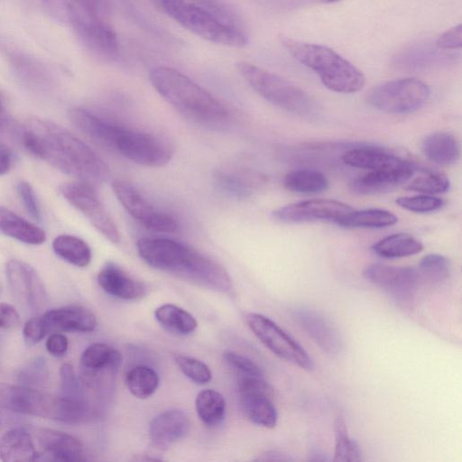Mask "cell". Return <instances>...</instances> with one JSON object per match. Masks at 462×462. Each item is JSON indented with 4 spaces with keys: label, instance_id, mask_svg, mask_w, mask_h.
I'll use <instances>...</instances> for the list:
<instances>
[{
    "label": "cell",
    "instance_id": "obj_1",
    "mask_svg": "<svg viewBox=\"0 0 462 462\" xmlns=\"http://www.w3.org/2000/svg\"><path fill=\"white\" fill-rule=\"evenodd\" d=\"M22 135L32 154L80 181L95 186L110 177L108 166L88 145L51 120L28 119Z\"/></svg>",
    "mask_w": 462,
    "mask_h": 462
},
{
    "label": "cell",
    "instance_id": "obj_2",
    "mask_svg": "<svg viewBox=\"0 0 462 462\" xmlns=\"http://www.w3.org/2000/svg\"><path fill=\"white\" fill-rule=\"evenodd\" d=\"M140 257L154 269L218 292L227 293L233 285L227 272L196 250L168 238H140Z\"/></svg>",
    "mask_w": 462,
    "mask_h": 462
},
{
    "label": "cell",
    "instance_id": "obj_3",
    "mask_svg": "<svg viewBox=\"0 0 462 462\" xmlns=\"http://www.w3.org/2000/svg\"><path fill=\"white\" fill-rule=\"evenodd\" d=\"M149 78L154 89L185 117L207 126H218L228 119L226 106L180 71L159 66Z\"/></svg>",
    "mask_w": 462,
    "mask_h": 462
},
{
    "label": "cell",
    "instance_id": "obj_4",
    "mask_svg": "<svg viewBox=\"0 0 462 462\" xmlns=\"http://www.w3.org/2000/svg\"><path fill=\"white\" fill-rule=\"evenodd\" d=\"M281 42L296 60L314 71L331 91L352 94L364 88L365 78L363 72L333 49L285 36L281 37Z\"/></svg>",
    "mask_w": 462,
    "mask_h": 462
},
{
    "label": "cell",
    "instance_id": "obj_5",
    "mask_svg": "<svg viewBox=\"0 0 462 462\" xmlns=\"http://www.w3.org/2000/svg\"><path fill=\"white\" fill-rule=\"evenodd\" d=\"M0 408L67 423H79L88 416L84 399L54 396L25 385L0 382Z\"/></svg>",
    "mask_w": 462,
    "mask_h": 462
},
{
    "label": "cell",
    "instance_id": "obj_6",
    "mask_svg": "<svg viewBox=\"0 0 462 462\" xmlns=\"http://www.w3.org/2000/svg\"><path fill=\"white\" fill-rule=\"evenodd\" d=\"M236 69L247 84L271 104L302 117L318 115L315 99L286 79L247 61L237 62Z\"/></svg>",
    "mask_w": 462,
    "mask_h": 462
},
{
    "label": "cell",
    "instance_id": "obj_7",
    "mask_svg": "<svg viewBox=\"0 0 462 462\" xmlns=\"http://www.w3.org/2000/svg\"><path fill=\"white\" fill-rule=\"evenodd\" d=\"M69 23L93 55L115 58L118 51L116 34L103 14L101 0H75L69 7Z\"/></svg>",
    "mask_w": 462,
    "mask_h": 462
},
{
    "label": "cell",
    "instance_id": "obj_8",
    "mask_svg": "<svg viewBox=\"0 0 462 462\" xmlns=\"http://www.w3.org/2000/svg\"><path fill=\"white\" fill-rule=\"evenodd\" d=\"M162 6L178 23L207 41L238 48L247 44L245 31L226 24L192 1L180 0Z\"/></svg>",
    "mask_w": 462,
    "mask_h": 462
},
{
    "label": "cell",
    "instance_id": "obj_9",
    "mask_svg": "<svg viewBox=\"0 0 462 462\" xmlns=\"http://www.w3.org/2000/svg\"><path fill=\"white\" fill-rule=\"evenodd\" d=\"M97 324L96 315L89 309L81 305H68L30 319L24 324L23 336L28 346H33L49 334L91 332Z\"/></svg>",
    "mask_w": 462,
    "mask_h": 462
},
{
    "label": "cell",
    "instance_id": "obj_10",
    "mask_svg": "<svg viewBox=\"0 0 462 462\" xmlns=\"http://www.w3.org/2000/svg\"><path fill=\"white\" fill-rule=\"evenodd\" d=\"M430 97L426 83L416 78H403L382 83L370 90L367 102L391 114H408L422 107Z\"/></svg>",
    "mask_w": 462,
    "mask_h": 462
},
{
    "label": "cell",
    "instance_id": "obj_11",
    "mask_svg": "<svg viewBox=\"0 0 462 462\" xmlns=\"http://www.w3.org/2000/svg\"><path fill=\"white\" fill-rule=\"evenodd\" d=\"M245 319L256 337L275 356L302 369H313V360L305 349L272 319L254 312Z\"/></svg>",
    "mask_w": 462,
    "mask_h": 462
},
{
    "label": "cell",
    "instance_id": "obj_12",
    "mask_svg": "<svg viewBox=\"0 0 462 462\" xmlns=\"http://www.w3.org/2000/svg\"><path fill=\"white\" fill-rule=\"evenodd\" d=\"M135 163L148 167H162L173 155L171 144L160 136L120 127L115 151Z\"/></svg>",
    "mask_w": 462,
    "mask_h": 462
},
{
    "label": "cell",
    "instance_id": "obj_13",
    "mask_svg": "<svg viewBox=\"0 0 462 462\" xmlns=\"http://www.w3.org/2000/svg\"><path fill=\"white\" fill-rule=\"evenodd\" d=\"M59 192L107 240L115 244L120 241L117 226L100 201L94 185L80 180L64 183L59 187Z\"/></svg>",
    "mask_w": 462,
    "mask_h": 462
},
{
    "label": "cell",
    "instance_id": "obj_14",
    "mask_svg": "<svg viewBox=\"0 0 462 462\" xmlns=\"http://www.w3.org/2000/svg\"><path fill=\"white\" fill-rule=\"evenodd\" d=\"M363 275L403 305L412 302L420 283L416 268L411 267L372 263L365 268Z\"/></svg>",
    "mask_w": 462,
    "mask_h": 462
},
{
    "label": "cell",
    "instance_id": "obj_15",
    "mask_svg": "<svg viewBox=\"0 0 462 462\" xmlns=\"http://www.w3.org/2000/svg\"><path fill=\"white\" fill-rule=\"evenodd\" d=\"M112 189L124 208L147 229L160 233H172L177 229L171 216L155 209L129 183L116 180L113 181Z\"/></svg>",
    "mask_w": 462,
    "mask_h": 462
},
{
    "label": "cell",
    "instance_id": "obj_16",
    "mask_svg": "<svg viewBox=\"0 0 462 462\" xmlns=\"http://www.w3.org/2000/svg\"><path fill=\"white\" fill-rule=\"evenodd\" d=\"M352 210L350 206L336 199H314L279 208L273 216L284 223L331 221L337 224Z\"/></svg>",
    "mask_w": 462,
    "mask_h": 462
},
{
    "label": "cell",
    "instance_id": "obj_17",
    "mask_svg": "<svg viewBox=\"0 0 462 462\" xmlns=\"http://www.w3.org/2000/svg\"><path fill=\"white\" fill-rule=\"evenodd\" d=\"M8 284L13 293L32 310H41L48 302V293L39 273L29 263L10 260L5 265Z\"/></svg>",
    "mask_w": 462,
    "mask_h": 462
},
{
    "label": "cell",
    "instance_id": "obj_18",
    "mask_svg": "<svg viewBox=\"0 0 462 462\" xmlns=\"http://www.w3.org/2000/svg\"><path fill=\"white\" fill-rule=\"evenodd\" d=\"M40 460L78 462L86 460L84 447L74 436L47 429L31 427Z\"/></svg>",
    "mask_w": 462,
    "mask_h": 462
},
{
    "label": "cell",
    "instance_id": "obj_19",
    "mask_svg": "<svg viewBox=\"0 0 462 462\" xmlns=\"http://www.w3.org/2000/svg\"><path fill=\"white\" fill-rule=\"evenodd\" d=\"M342 161L352 167L398 172L411 179L417 171V166L413 162L388 150L373 146L349 149L342 154Z\"/></svg>",
    "mask_w": 462,
    "mask_h": 462
},
{
    "label": "cell",
    "instance_id": "obj_20",
    "mask_svg": "<svg viewBox=\"0 0 462 462\" xmlns=\"http://www.w3.org/2000/svg\"><path fill=\"white\" fill-rule=\"evenodd\" d=\"M0 51L7 57L14 77L28 88L35 91H47L53 87V76L48 67L40 60L7 46L1 40Z\"/></svg>",
    "mask_w": 462,
    "mask_h": 462
},
{
    "label": "cell",
    "instance_id": "obj_21",
    "mask_svg": "<svg viewBox=\"0 0 462 462\" xmlns=\"http://www.w3.org/2000/svg\"><path fill=\"white\" fill-rule=\"evenodd\" d=\"M293 317L322 351L328 355H336L340 351V335L331 321L321 313L300 307L293 310Z\"/></svg>",
    "mask_w": 462,
    "mask_h": 462
},
{
    "label": "cell",
    "instance_id": "obj_22",
    "mask_svg": "<svg viewBox=\"0 0 462 462\" xmlns=\"http://www.w3.org/2000/svg\"><path fill=\"white\" fill-rule=\"evenodd\" d=\"M122 363V356L116 349L104 343H93L81 354L79 359L80 380L83 384L93 387L103 371H116Z\"/></svg>",
    "mask_w": 462,
    "mask_h": 462
},
{
    "label": "cell",
    "instance_id": "obj_23",
    "mask_svg": "<svg viewBox=\"0 0 462 462\" xmlns=\"http://www.w3.org/2000/svg\"><path fill=\"white\" fill-rule=\"evenodd\" d=\"M102 290L115 298L136 300L145 294V286L112 262L106 263L97 273Z\"/></svg>",
    "mask_w": 462,
    "mask_h": 462
},
{
    "label": "cell",
    "instance_id": "obj_24",
    "mask_svg": "<svg viewBox=\"0 0 462 462\" xmlns=\"http://www.w3.org/2000/svg\"><path fill=\"white\" fill-rule=\"evenodd\" d=\"M69 119L74 126L94 144L115 151L120 126L108 123L80 107H75L69 111Z\"/></svg>",
    "mask_w": 462,
    "mask_h": 462
},
{
    "label": "cell",
    "instance_id": "obj_25",
    "mask_svg": "<svg viewBox=\"0 0 462 462\" xmlns=\"http://www.w3.org/2000/svg\"><path fill=\"white\" fill-rule=\"evenodd\" d=\"M188 414L180 409H170L158 414L151 422L149 435L158 448H167L182 439L189 430Z\"/></svg>",
    "mask_w": 462,
    "mask_h": 462
},
{
    "label": "cell",
    "instance_id": "obj_26",
    "mask_svg": "<svg viewBox=\"0 0 462 462\" xmlns=\"http://www.w3.org/2000/svg\"><path fill=\"white\" fill-rule=\"evenodd\" d=\"M272 392H238V405L244 414L253 423L273 429L277 423V411L271 399Z\"/></svg>",
    "mask_w": 462,
    "mask_h": 462
},
{
    "label": "cell",
    "instance_id": "obj_27",
    "mask_svg": "<svg viewBox=\"0 0 462 462\" xmlns=\"http://www.w3.org/2000/svg\"><path fill=\"white\" fill-rule=\"evenodd\" d=\"M0 459L4 462L40 460L30 428H14L1 437Z\"/></svg>",
    "mask_w": 462,
    "mask_h": 462
},
{
    "label": "cell",
    "instance_id": "obj_28",
    "mask_svg": "<svg viewBox=\"0 0 462 462\" xmlns=\"http://www.w3.org/2000/svg\"><path fill=\"white\" fill-rule=\"evenodd\" d=\"M0 234L32 245H42L47 238L42 228L4 206H0Z\"/></svg>",
    "mask_w": 462,
    "mask_h": 462
},
{
    "label": "cell",
    "instance_id": "obj_29",
    "mask_svg": "<svg viewBox=\"0 0 462 462\" xmlns=\"http://www.w3.org/2000/svg\"><path fill=\"white\" fill-rule=\"evenodd\" d=\"M421 150L429 161L440 166L454 164L460 155L458 141L447 132L429 134L422 142Z\"/></svg>",
    "mask_w": 462,
    "mask_h": 462
},
{
    "label": "cell",
    "instance_id": "obj_30",
    "mask_svg": "<svg viewBox=\"0 0 462 462\" xmlns=\"http://www.w3.org/2000/svg\"><path fill=\"white\" fill-rule=\"evenodd\" d=\"M411 178L392 171H369L354 179L350 183L351 190L359 195H374L388 192Z\"/></svg>",
    "mask_w": 462,
    "mask_h": 462
},
{
    "label": "cell",
    "instance_id": "obj_31",
    "mask_svg": "<svg viewBox=\"0 0 462 462\" xmlns=\"http://www.w3.org/2000/svg\"><path fill=\"white\" fill-rule=\"evenodd\" d=\"M372 250L381 257L393 259L417 254L423 250V245L410 234L396 233L374 244Z\"/></svg>",
    "mask_w": 462,
    "mask_h": 462
},
{
    "label": "cell",
    "instance_id": "obj_32",
    "mask_svg": "<svg viewBox=\"0 0 462 462\" xmlns=\"http://www.w3.org/2000/svg\"><path fill=\"white\" fill-rule=\"evenodd\" d=\"M154 317L164 329L176 335H189L198 327L196 319L189 312L171 303L158 307Z\"/></svg>",
    "mask_w": 462,
    "mask_h": 462
},
{
    "label": "cell",
    "instance_id": "obj_33",
    "mask_svg": "<svg viewBox=\"0 0 462 462\" xmlns=\"http://www.w3.org/2000/svg\"><path fill=\"white\" fill-rule=\"evenodd\" d=\"M52 249L59 257L77 267H86L91 262L92 253L89 245L75 236H56L52 242Z\"/></svg>",
    "mask_w": 462,
    "mask_h": 462
},
{
    "label": "cell",
    "instance_id": "obj_34",
    "mask_svg": "<svg viewBox=\"0 0 462 462\" xmlns=\"http://www.w3.org/2000/svg\"><path fill=\"white\" fill-rule=\"evenodd\" d=\"M327 177L318 170L297 169L288 172L283 179L284 187L300 194H317L328 188Z\"/></svg>",
    "mask_w": 462,
    "mask_h": 462
},
{
    "label": "cell",
    "instance_id": "obj_35",
    "mask_svg": "<svg viewBox=\"0 0 462 462\" xmlns=\"http://www.w3.org/2000/svg\"><path fill=\"white\" fill-rule=\"evenodd\" d=\"M397 217L391 211L381 208L352 210L340 219L337 225L345 227L382 228L397 223Z\"/></svg>",
    "mask_w": 462,
    "mask_h": 462
},
{
    "label": "cell",
    "instance_id": "obj_36",
    "mask_svg": "<svg viewBox=\"0 0 462 462\" xmlns=\"http://www.w3.org/2000/svg\"><path fill=\"white\" fill-rule=\"evenodd\" d=\"M195 407L200 420L208 427L218 425L225 418V399L215 390L206 389L199 392L195 400Z\"/></svg>",
    "mask_w": 462,
    "mask_h": 462
},
{
    "label": "cell",
    "instance_id": "obj_37",
    "mask_svg": "<svg viewBox=\"0 0 462 462\" xmlns=\"http://www.w3.org/2000/svg\"><path fill=\"white\" fill-rule=\"evenodd\" d=\"M160 383L157 373L147 365H136L125 374V384L129 392L139 399L152 395Z\"/></svg>",
    "mask_w": 462,
    "mask_h": 462
},
{
    "label": "cell",
    "instance_id": "obj_38",
    "mask_svg": "<svg viewBox=\"0 0 462 462\" xmlns=\"http://www.w3.org/2000/svg\"><path fill=\"white\" fill-rule=\"evenodd\" d=\"M421 282L438 284L446 281L450 274L449 260L439 254L423 256L416 269Z\"/></svg>",
    "mask_w": 462,
    "mask_h": 462
},
{
    "label": "cell",
    "instance_id": "obj_39",
    "mask_svg": "<svg viewBox=\"0 0 462 462\" xmlns=\"http://www.w3.org/2000/svg\"><path fill=\"white\" fill-rule=\"evenodd\" d=\"M335 453L334 461L356 462L361 460V451L357 443L348 436L344 419L339 416L334 423Z\"/></svg>",
    "mask_w": 462,
    "mask_h": 462
},
{
    "label": "cell",
    "instance_id": "obj_40",
    "mask_svg": "<svg viewBox=\"0 0 462 462\" xmlns=\"http://www.w3.org/2000/svg\"><path fill=\"white\" fill-rule=\"evenodd\" d=\"M215 181L224 193L236 199L249 198L254 192V183L247 176L241 174L217 171L215 174Z\"/></svg>",
    "mask_w": 462,
    "mask_h": 462
},
{
    "label": "cell",
    "instance_id": "obj_41",
    "mask_svg": "<svg viewBox=\"0 0 462 462\" xmlns=\"http://www.w3.org/2000/svg\"><path fill=\"white\" fill-rule=\"evenodd\" d=\"M449 180L448 177L439 171L423 170L421 174L412 179L406 189L412 191L434 195L444 193L449 189Z\"/></svg>",
    "mask_w": 462,
    "mask_h": 462
},
{
    "label": "cell",
    "instance_id": "obj_42",
    "mask_svg": "<svg viewBox=\"0 0 462 462\" xmlns=\"http://www.w3.org/2000/svg\"><path fill=\"white\" fill-rule=\"evenodd\" d=\"M49 375L48 365L43 357H36L17 373V379L23 385L32 387L43 384Z\"/></svg>",
    "mask_w": 462,
    "mask_h": 462
},
{
    "label": "cell",
    "instance_id": "obj_43",
    "mask_svg": "<svg viewBox=\"0 0 462 462\" xmlns=\"http://www.w3.org/2000/svg\"><path fill=\"white\" fill-rule=\"evenodd\" d=\"M175 363L180 370L196 383H207L212 378L208 366L197 358L179 355L175 356Z\"/></svg>",
    "mask_w": 462,
    "mask_h": 462
},
{
    "label": "cell",
    "instance_id": "obj_44",
    "mask_svg": "<svg viewBox=\"0 0 462 462\" xmlns=\"http://www.w3.org/2000/svg\"><path fill=\"white\" fill-rule=\"evenodd\" d=\"M395 202L401 208L416 213L437 211L441 208L445 203L442 199L427 194L413 197H400Z\"/></svg>",
    "mask_w": 462,
    "mask_h": 462
},
{
    "label": "cell",
    "instance_id": "obj_45",
    "mask_svg": "<svg viewBox=\"0 0 462 462\" xmlns=\"http://www.w3.org/2000/svg\"><path fill=\"white\" fill-rule=\"evenodd\" d=\"M225 361L235 369L240 377L263 376L261 367L250 358L233 351H226L223 354Z\"/></svg>",
    "mask_w": 462,
    "mask_h": 462
},
{
    "label": "cell",
    "instance_id": "obj_46",
    "mask_svg": "<svg viewBox=\"0 0 462 462\" xmlns=\"http://www.w3.org/2000/svg\"><path fill=\"white\" fill-rule=\"evenodd\" d=\"M61 381V395L71 398H84L82 382L78 379L71 365L66 363L60 368Z\"/></svg>",
    "mask_w": 462,
    "mask_h": 462
},
{
    "label": "cell",
    "instance_id": "obj_47",
    "mask_svg": "<svg viewBox=\"0 0 462 462\" xmlns=\"http://www.w3.org/2000/svg\"><path fill=\"white\" fill-rule=\"evenodd\" d=\"M17 193L27 213L37 222L42 220L40 205L32 185L24 180L16 184Z\"/></svg>",
    "mask_w": 462,
    "mask_h": 462
},
{
    "label": "cell",
    "instance_id": "obj_48",
    "mask_svg": "<svg viewBox=\"0 0 462 462\" xmlns=\"http://www.w3.org/2000/svg\"><path fill=\"white\" fill-rule=\"evenodd\" d=\"M438 48L442 50H457L462 47V24L458 23L444 32L436 41Z\"/></svg>",
    "mask_w": 462,
    "mask_h": 462
},
{
    "label": "cell",
    "instance_id": "obj_49",
    "mask_svg": "<svg viewBox=\"0 0 462 462\" xmlns=\"http://www.w3.org/2000/svg\"><path fill=\"white\" fill-rule=\"evenodd\" d=\"M21 323L20 315L16 309L8 303H0V328L12 329L17 328Z\"/></svg>",
    "mask_w": 462,
    "mask_h": 462
},
{
    "label": "cell",
    "instance_id": "obj_50",
    "mask_svg": "<svg viewBox=\"0 0 462 462\" xmlns=\"http://www.w3.org/2000/svg\"><path fill=\"white\" fill-rule=\"evenodd\" d=\"M46 349L53 356H63L69 346V342L65 335L60 332L50 334L46 340Z\"/></svg>",
    "mask_w": 462,
    "mask_h": 462
},
{
    "label": "cell",
    "instance_id": "obj_51",
    "mask_svg": "<svg viewBox=\"0 0 462 462\" xmlns=\"http://www.w3.org/2000/svg\"><path fill=\"white\" fill-rule=\"evenodd\" d=\"M10 118L4 97L0 94V131L6 128L9 125Z\"/></svg>",
    "mask_w": 462,
    "mask_h": 462
},
{
    "label": "cell",
    "instance_id": "obj_52",
    "mask_svg": "<svg viewBox=\"0 0 462 462\" xmlns=\"http://www.w3.org/2000/svg\"><path fill=\"white\" fill-rule=\"evenodd\" d=\"M261 460H278V461H288L291 460L290 457L277 451H269L263 455Z\"/></svg>",
    "mask_w": 462,
    "mask_h": 462
},
{
    "label": "cell",
    "instance_id": "obj_53",
    "mask_svg": "<svg viewBox=\"0 0 462 462\" xmlns=\"http://www.w3.org/2000/svg\"><path fill=\"white\" fill-rule=\"evenodd\" d=\"M12 165V156H0V176L5 174Z\"/></svg>",
    "mask_w": 462,
    "mask_h": 462
},
{
    "label": "cell",
    "instance_id": "obj_54",
    "mask_svg": "<svg viewBox=\"0 0 462 462\" xmlns=\"http://www.w3.org/2000/svg\"><path fill=\"white\" fill-rule=\"evenodd\" d=\"M0 156H12L11 151L6 145L0 142Z\"/></svg>",
    "mask_w": 462,
    "mask_h": 462
},
{
    "label": "cell",
    "instance_id": "obj_55",
    "mask_svg": "<svg viewBox=\"0 0 462 462\" xmlns=\"http://www.w3.org/2000/svg\"><path fill=\"white\" fill-rule=\"evenodd\" d=\"M318 1L322 2V3H326V4H332V3L339 2L341 0H318Z\"/></svg>",
    "mask_w": 462,
    "mask_h": 462
}]
</instances>
